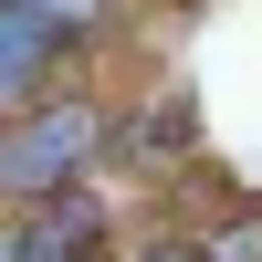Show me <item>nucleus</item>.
I'll return each mask as SVG.
<instances>
[{"instance_id": "f257e3e1", "label": "nucleus", "mask_w": 262, "mask_h": 262, "mask_svg": "<svg viewBox=\"0 0 262 262\" xmlns=\"http://www.w3.org/2000/svg\"><path fill=\"white\" fill-rule=\"evenodd\" d=\"M95 137H105V116H95L84 95H63V105H21V116L0 126V200H53V189L95 158Z\"/></svg>"}, {"instance_id": "f03ea898", "label": "nucleus", "mask_w": 262, "mask_h": 262, "mask_svg": "<svg viewBox=\"0 0 262 262\" xmlns=\"http://www.w3.org/2000/svg\"><path fill=\"white\" fill-rule=\"evenodd\" d=\"M53 53H63V21H53V11H32V0H0V116L42 95Z\"/></svg>"}, {"instance_id": "7ed1b4c3", "label": "nucleus", "mask_w": 262, "mask_h": 262, "mask_svg": "<svg viewBox=\"0 0 262 262\" xmlns=\"http://www.w3.org/2000/svg\"><path fill=\"white\" fill-rule=\"evenodd\" d=\"M95 231H105V221H95L84 200H32L11 231H0V252H84Z\"/></svg>"}]
</instances>
